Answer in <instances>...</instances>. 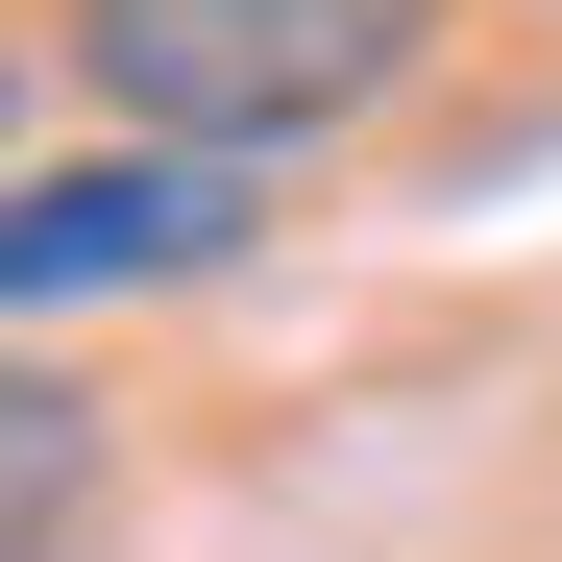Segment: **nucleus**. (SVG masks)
I'll list each match as a JSON object with an SVG mask.
<instances>
[{"label":"nucleus","mask_w":562,"mask_h":562,"mask_svg":"<svg viewBox=\"0 0 562 562\" xmlns=\"http://www.w3.org/2000/svg\"><path fill=\"white\" fill-rule=\"evenodd\" d=\"M440 49V0H74V74L123 99V147H318Z\"/></svg>","instance_id":"nucleus-1"},{"label":"nucleus","mask_w":562,"mask_h":562,"mask_svg":"<svg viewBox=\"0 0 562 562\" xmlns=\"http://www.w3.org/2000/svg\"><path fill=\"white\" fill-rule=\"evenodd\" d=\"M269 221V171L245 147H74L0 196V318H49V294H171V269H221Z\"/></svg>","instance_id":"nucleus-2"},{"label":"nucleus","mask_w":562,"mask_h":562,"mask_svg":"<svg viewBox=\"0 0 562 562\" xmlns=\"http://www.w3.org/2000/svg\"><path fill=\"white\" fill-rule=\"evenodd\" d=\"M74 538H99V392L0 367V562H74Z\"/></svg>","instance_id":"nucleus-3"}]
</instances>
